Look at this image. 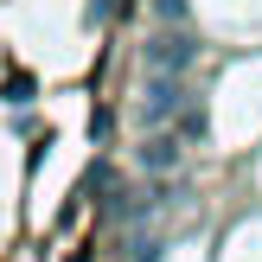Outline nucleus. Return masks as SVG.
Returning <instances> with one entry per match:
<instances>
[{
    "instance_id": "1",
    "label": "nucleus",
    "mask_w": 262,
    "mask_h": 262,
    "mask_svg": "<svg viewBox=\"0 0 262 262\" xmlns=\"http://www.w3.org/2000/svg\"><path fill=\"white\" fill-rule=\"evenodd\" d=\"M186 64H192V38H186V32H160V38L147 45V71H154V77H166V71L179 77Z\"/></svg>"
},
{
    "instance_id": "2",
    "label": "nucleus",
    "mask_w": 262,
    "mask_h": 262,
    "mask_svg": "<svg viewBox=\"0 0 262 262\" xmlns=\"http://www.w3.org/2000/svg\"><path fill=\"white\" fill-rule=\"evenodd\" d=\"M179 109H186V90L166 83V77H154V83H147V102H141V115H147V122H166V115H179Z\"/></svg>"
},
{
    "instance_id": "3",
    "label": "nucleus",
    "mask_w": 262,
    "mask_h": 262,
    "mask_svg": "<svg viewBox=\"0 0 262 262\" xmlns=\"http://www.w3.org/2000/svg\"><path fill=\"white\" fill-rule=\"evenodd\" d=\"M141 166H147V173H166V166H179V135H154L147 147H141Z\"/></svg>"
},
{
    "instance_id": "4",
    "label": "nucleus",
    "mask_w": 262,
    "mask_h": 262,
    "mask_svg": "<svg viewBox=\"0 0 262 262\" xmlns=\"http://www.w3.org/2000/svg\"><path fill=\"white\" fill-rule=\"evenodd\" d=\"M7 102H32V77H26V71L7 77Z\"/></svg>"
},
{
    "instance_id": "5",
    "label": "nucleus",
    "mask_w": 262,
    "mask_h": 262,
    "mask_svg": "<svg viewBox=\"0 0 262 262\" xmlns=\"http://www.w3.org/2000/svg\"><path fill=\"white\" fill-rule=\"evenodd\" d=\"M160 13H166V19H179V13H186V0H160Z\"/></svg>"
}]
</instances>
